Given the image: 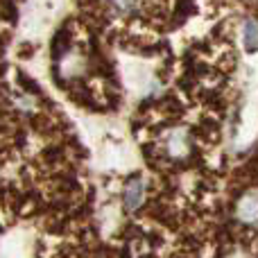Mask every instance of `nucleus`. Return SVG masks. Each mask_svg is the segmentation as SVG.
<instances>
[{
	"mask_svg": "<svg viewBox=\"0 0 258 258\" xmlns=\"http://www.w3.org/2000/svg\"><path fill=\"white\" fill-rule=\"evenodd\" d=\"M236 215L245 227H258V190H251L240 197L236 206Z\"/></svg>",
	"mask_w": 258,
	"mask_h": 258,
	"instance_id": "f257e3e1",
	"label": "nucleus"
},
{
	"mask_svg": "<svg viewBox=\"0 0 258 258\" xmlns=\"http://www.w3.org/2000/svg\"><path fill=\"white\" fill-rule=\"evenodd\" d=\"M145 200V183L141 177H132L122 188V206L127 211H136Z\"/></svg>",
	"mask_w": 258,
	"mask_h": 258,
	"instance_id": "f03ea898",
	"label": "nucleus"
},
{
	"mask_svg": "<svg viewBox=\"0 0 258 258\" xmlns=\"http://www.w3.org/2000/svg\"><path fill=\"white\" fill-rule=\"evenodd\" d=\"M190 150V138H188L186 129H172L165 136V152H168L172 159H181L188 154Z\"/></svg>",
	"mask_w": 258,
	"mask_h": 258,
	"instance_id": "7ed1b4c3",
	"label": "nucleus"
},
{
	"mask_svg": "<svg viewBox=\"0 0 258 258\" xmlns=\"http://www.w3.org/2000/svg\"><path fill=\"white\" fill-rule=\"evenodd\" d=\"M242 41H245V48L247 50H258V23L247 18L245 25H242Z\"/></svg>",
	"mask_w": 258,
	"mask_h": 258,
	"instance_id": "20e7f679",
	"label": "nucleus"
},
{
	"mask_svg": "<svg viewBox=\"0 0 258 258\" xmlns=\"http://www.w3.org/2000/svg\"><path fill=\"white\" fill-rule=\"evenodd\" d=\"M109 3H111V7L116 9L118 14H129L136 9L138 0H109Z\"/></svg>",
	"mask_w": 258,
	"mask_h": 258,
	"instance_id": "39448f33",
	"label": "nucleus"
}]
</instances>
